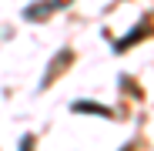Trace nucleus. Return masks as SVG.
<instances>
[{
    "label": "nucleus",
    "instance_id": "obj_3",
    "mask_svg": "<svg viewBox=\"0 0 154 151\" xmlns=\"http://www.w3.org/2000/svg\"><path fill=\"white\" fill-rule=\"evenodd\" d=\"M144 30H147V27H144V24H141V27H134L131 34H127V40H121V44H117V50H124V47H127V44H131V40H141V34H144Z\"/></svg>",
    "mask_w": 154,
    "mask_h": 151
},
{
    "label": "nucleus",
    "instance_id": "obj_1",
    "mask_svg": "<svg viewBox=\"0 0 154 151\" xmlns=\"http://www.w3.org/2000/svg\"><path fill=\"white\" fill-rule=\"evenodd\" d=\"M64 4H67V0H47V4H34V7L27 10V17H34V20H37V17H44L50 7H64Z\"/></svg>",
    "mask_w": 154,
    "mask_h": 151
},
{
    "label": "nucleus",
    "instance_id": "obj_2",
    "mask_svg": "<svg viewBox=\"0 0 154 151\" xmlns=\"http://www.w3.org/2000/svg\"><path fill=\"white\" fill-rule=\"evenodd\" d=\"M70 108H74V111H94V114H107V118H111V111H107V108H100V104H91V101H74Z\"/></svg>",
    "mask_w": 154,
    "mask_h": 151
}]
</instances>
